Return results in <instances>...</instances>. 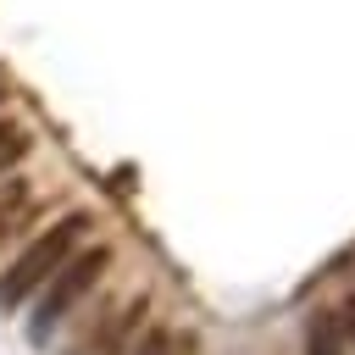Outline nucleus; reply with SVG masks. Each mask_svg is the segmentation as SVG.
Listing matches in <instances>:
<instances>
[{"label": "nucleus", "instance_id": "obj_1", "mask_svg": "<svg viewBox=\"0 0 355 355\" xmlns=\"http://www.w3.org/2000/svg\"><path fill=\"white\" fill-rule=\"evenodd\" d=\"M111 266V250L105 244H94V250H83V255H67L55 272H50V283H44V294H39V305H33V322H28V338L33 344H44L50 338V327H61L67 322V311L100 283V272Z\"/></svg>", "mask_w": 355, "mask_h": 355}, {"label": "nucleus", "instance_id": "obj_2", "mask_svg": "<svg viewBox=\"0 0 355 355\" xmlns=\"http://www.w3.org/2000/svg\"><path fill=\"white\" fill-rule=\"evenodd\" d=\"M83 227H89V216H67V222H55L50 233H39L11 266H6V277H0V311H11V305H22L33 288H44L50 283V272L72 255V244L83 239Z\"/></svg>", "mask_w": 355, "mask_h": 355}, {"label": "nucleus", "instance_id": "obj_6", "mask_svg": "<svg viewBox=\"0 0 355 355\" xmlns=\"http://www.w3.org/2000/svg\"><path fill=\"white\" fill-rule=\"evenodd\" d=\"M344 338H349V344H355V300H349V305H344Z\"/></svg>", "mask_w": 355, "mask_h": 355}, {"label": "nucleus", "instance_id": "obj_4", "mask_svg": "<svg viewBox=\"0 0 355 355\" xmlns=\"http://www.w3.org/2000/svg\"><path fill=\"white\" fill-rule=\"evenodd\" d=\"M22 205H28V183H6V194H0V239L17 227V216H22Z\"/></svg>", "mask_w": 355, "mask_h": 355}, {"label": "nucleus", "instance_id": "obj_3", "mask_svg": "<svg viewBox=\"0 0 355 355\" xmlns=\"http://www.w3.org/2000/svg\"><path fill=\"white\" fill-rule=\"evenodd\" d=\"M305 355H344V316L338 311H316L305 322Z\"/></svg>", "mask_w": 355, "mask_h": 355}, {"label": "nucleus", "instance_id": "obj_5", "mask_svg": "<svg viewBox=\"0 0 355 355\" xmlns=\"http://www.w3.org/2000/svg\"><path fill=\"white\" fill-rule=\"evenodd\" d=\"M22 150H28V139H22L17 128H0V172H6L11 161H22Z\"/></svg>", "mask_w": 355, "mask_h": 355}]
</instances>
